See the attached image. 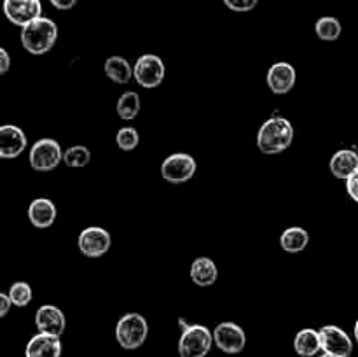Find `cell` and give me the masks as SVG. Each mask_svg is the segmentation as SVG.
<instances>
[{"instance_id":"obj_31","label":"cell","mask_w":358,"mask_h":357,"mask_svg":"<svg viewBox=\"0 0 358 357\" xmlns=\"http://www.w3.org/2000/svg\"><path fill=\"white\" fill-rule=\"evenodd\" d=\"M49 2H51L52 7H56V9L69 10V9H72L73 6H76L77 0H49Z\"/></svg>"},{"instance_id":"obj_19","label":"cell","mask_w":358,"mask_h":357,"mask_svg":"<svg viewBox=\"0 0 358 357\" xmlns=\"http://www.w3.org/2000/svg\"><path fill=\"white\" fill-rule=\"evenodd\" d=\"M294 350L301 357H315L322 350L320 331L313 328H304L294 338Z\"/></svg>"},{"instance_id":"obj_24","label":"cell","mask_w":358,"mask_h":357,"mask_svg":"<svg viewBox=\"0 0 358 357\" xmlns=\"http://www.w3.org/2000/svg\"><path fill=\"white\" fill-rule=\"evenodd\" d=\"M63 161L66 167L84 168L91 161V150L86 146H72L63 154Z\"/></svg>"},{"instance_id":"obj_17","label":"cell","mask_w":358,"mask_h":357,"mask_svg":"<svg viewBox=\"0 0 358 357\" xmlns=\"http://www.w3.org/2000/svg\"><path fill=\"white\" fill-rule=\"evenodd\" d=\"M191 280L199 287H208L213 286L219 279V270L217 265L213 262V259L201 255V258H196L191 265Z\"/></svg>"},{"instance_id":"obj_22","label":"cell","mask_w":358,"mask_h":357,"mask_svg":"<svg viewBox=\"0 0 358 357\" xmlns=\"http://www.w3.org/2000/svg\"><path fill=\"white\" fill-rule=\"evenodd\" d=\"M142 108L140 94L136 91H126L117 100V114L124 121H133Z\"/></svg>"},{"instance_id":"obj_18","label":"cell","mask_w":358,"mask_h":357,"mask_svg":"<svg viewBox=\"0 0 358 357\" xmlns=\"http://www.w3.org/2000/svg\"><path fill=\"white\" fill-rule=\"evenodd\" d=\"M332 175L336 178H346L352 174H355L358 170V154L352 149H341L331 158V163H329Z\"/></svg>"},{"instance_id":"obj_30","label":"cell","mask_w":358,"mask_h":357,"mask_svg":"<svg viewBox=\"0 0 358 357\" xmlns=\"http://www.w3.org/2000/svg\"><path fill=\"white\" fill-rule=\"evenodd\" d=\"M10 69V56L3 48H0V74H7Z\"/></svg>"},{"instance_id":"obj_21","label":"cell","mask_w":358,"mask_h":357,"mask_svg":"<svg viewBox=\"0 0 358 357\" xmlns=\"http://www.w3.org/2000/svg\"><path fill=\"white\" fill-rule=\"evenodd\" d=\"M105 76L115 84H126L133 77V66L122 56H110L105 59Z\"/></svg>"},{"instance_id":"obj_11","label":"cell","mask_w":358,"mask_h":357,"mask_svg":"<svg viewBox=\"0 0 358 357\" xmlns=\"http://www.w3.org/2000/svg\"><path fill=\"white\" fill-rule=\"evenodd\" d=\"M320 340H322V350L325 354H332V356H343L350 357L353 352V342L350 338L348 332L341 329L339 326H324L320 329Z\"/></svg>"},{"instance_id":"obj_27","label":"cell","mask_w":358,"mask_h":357,"mask_svg":"<svg viewBox=\"0 0 358 357\" xmlns=\"http://www.w3.org/2000/svg\"><path fill=\"white\" fill-rule=\"evenodd\" d=\"M227 7L234 13H248L259 4V0H224Z\"/></svg>"},{"instance_id":"obj_9","label":"cell","mask_w":358,"mask_h":357,"mask_svg":"<svg viewBox=\"0 0 358 357\" xmlns=\"http://www.w3.org/2000/svg\"><path fill=\"white\" fill-rule=\"evenodd\" d=\"M110 245V233L100 226L86 227L80 231L79 238H77V247H79L80 254H84L86 258H101L103 254H107Z\"/></svg>"},{"instance_id":"obj_29","label":"cell","mask_w":358,"mask_h":357,"mask_svg":"<svg viewBox=\"0 0 358 357\" xmlns=\"http://www.w3.org/2000/svg\"><path fill=\"white\" fill-rule=\"evenodd\" d=\"M10 307H13V300H10L9 294H0V317H6V315L9 314Z\"/></svg>"},{"instance_id":"obj_6","label":"cell","mask_w":358,"mask_h":357,"mask_svg":"<svg viewBox=\"0 0 358 357\" xmlns=\"http://www.w3.org/2000/svg\"><path fill=\"white\" fill-rule=\"evenodd\" d=\"M63 154L65 150H62V146L55 139H41L30 147L28 161L34 170L51 172L63 161Z\"/></svg>"},{"instance_id":"obj_1","label":"cell","mask_w":358,"mask_h":357,"mask_svg":"<svg viewBox=\"0 0 358 357\" xmlns=\"http://www.w3.org/2000/svg\"><path fill=\"white\" fill-rule=\"evenodd\" d=\"M292 122L282 115L266 119L257 133V147L262 154H280L290 147L294 140Z\"/></svg>"},{"instance_id":"obj_8","label":"cell","mask_w":358,"mask_h":357,"mask_svg":"<svg viewBox=\"0 0 358 357\" xmlns=\"http://www.w3.org/2000/svg\"><path fill=\"white\" fill-rule=\"evenodd\" d=\"M212 332L217 349L222 350L224 354H229V356L240 354L247 345V335H245L243 328L238 326L236 322H220Z\"/></svg>"},{"instance_id":"obj_33","label":"cell","mask_w":358,"mask_h":357,"mask_svg":"<svg viewBox=\"0 0 358 357\" xmlns=\"http://www.w3.org/2000/svg\"><path fill=\"white\" fill-rule=\"evenodd\" d=\"M320 357H343V356H332V354H322V356Z\"/></svg>"},{"instance_id":"obj_13","label":"cell","mask_w":358,"mask_h":357,"mask_svg":"<svg viewBox=\"0 0 358 357\" xmlns=\"http://www.w3.org/2000/svg\"><path fill=\"white\" fill-rule=\"evenodd\" d=\"M35 326H37L38 332L62 336L65 332L66 326L65 314L55 304H42L35 312Z\"/></svg>"},{"instance_id":"obj_26","label":"cell","mask_w":358,"mask_h":357,"mask_svg":"<svg viewBox=\"0 0 358 357\" xmlns=\"http://www.w3.org/2000/svg\"><path fill=\"white\" fill-rule=\"evenodd\" d=\"M115 142H117L119 149L128 153V150H133L138 147L140 135L138 132H136V128H133V126H124V128L119 130L117 135H115Z\"/></svg>"},{"instance_id":"obj_10","label":"cell","mask_w":358,"mask_h":357,"mask_svg":"<svg viewBox=\"0 0 358 357\" xmlns=\"http://www.w3.org/2000/svg\"><path fill=\"white\" fill-rule=\"evenodd\" d=\"M3 14L16 27H27L42 16L41 0H3Z\"/></svg>"},{"instance_id":"obj_15","label":"cell","mask_w":358,"mask_h":357,"mask_svg":"<svg viewBox=\"0 0 358 357\" xmlns=\"http://www.w3.org/2000/svg\"><path fill=\"white\" fill-rule=\"evenodd\" d=\"M62 340L59 336L37 332L28 340L24 346V357H62Z\"/></svg>"},{"instance_id":"obj_5","label":"cell","mask_w":358,"mask_h":357,"mask_svg":"<svg viewBox=\"0 0 358 357\" xmlns=\"http://www.w3.org/2000/svg\"><path fill=\"white\" fill-rule=\"evenodd\" d=\"M196 170H198V163L187 153L170 154L161 163V175L170 184H184V182H189L194 177Z\"/></svg>"},{"instance_id":"obj_25","label":"cell","mask_w":358,"mask_h":357,"mask_svg":"<svg viewBox=\"0 0 358 357\" xmlns=\"http://www.w3.org/2000/svg\"><path fill=\"white\" fill-rule=\"evenodd\" d=\"M13 300V304L17 308H23L27 304H30L31 298H34V293H31L30 284L27 282H14L13 286L9 287V293H7Z\"/></svg>"},{"instance_id":"obj_16","label":"cell","mask_w":358,"mask_h":357,"mask_svg":"<svg viewBox=\"0 0 358 357\" xmlns=\"http://www.w3.org/2000/svg\"><path fill=\"white\" fill-rule=\"evenodd\" d=\"M56 217H58V209L49 198H35L28 205V219L35 227L44 230V227L52 226Z\"/></svg>"},{"instance_id":"obj_3","label":"cell","mask_w":358,"mask_h":357,"mask_svg":"<svg viewBox=\"0 0 358 357\" xmlns=\"http://www.w3.org/2000/svg\"><path fill=\"white\" fill-rule=\"evenodd\" d=\"M182 335L178 338V356L180 357H206L212 350L213 332L206 326L187 324L184 318L178 321Z\"/></svg>"},{"instance_id":"obj_4","label":"cell","mask_w":358,"mask_h":357,"mask_svg":"<svg viewBox=\"0 0 358 357\" xmlns=\"http://www.w3.org/2000/svg\"><path fill=\"white\" fill-rule=\"evenodd\" d=\"M149 335V324L145 317L140 314H126L122 315L115 326V340L124 350H136L145 343Z\"/></svg>"},{"instance_id":"obj_12","label":"cell","mask_w":358,"mask_h":357,"mask_svg":"<svg viewBox=\"0 0 358 357\" xmlns=\"http://www.w3.org/2000/svg\"><path fill=\"white\" fill-rule=\"evenodd\" d=\"M297 74L290 63L287 62H276L269 66L268 74H266V83H268L269 90L275 94H285L296 86Z\"/></svg>"},{"instance_id":"obj_7","label":"cell","mask_w":358,"mask_h":357,"mask_svg":"<svg viewBox=\"0 0 358 357\" xmlns=\"http://www.w3.org/2000/svg\"><path fill=\"white\" fill-rule=\"evenodd\" d=\"M164 74L166 69L163 59L157 55H142L133 65V77L145 90L159 86L164 80Z\"/></svg>"},{"instance_id":"obj_14","label":"cell","mask_w":358,"mask_h":357,"mask_svg":"<svg viewBox=\"0 0 358 357\" xmlns=\"http://www.w3.org/2000/svg\"><path fill=\"white\" fill-rule=\"evenodd\" d=\"M27 149V135L14 125L0 126V158L13 160Z\"/></svg>"},{"instance_id":"obj_2","label":"cell","mask_w":358,"mask_h":357,"mask_svg":"<svg viewBox=\"0 0 358 357\" xmlns=\"http://www.w3.org/2000/svg\"><path fill=\"white\" fill-rule=\"evenodd\" d=\"M56 41H58V27L49 18L41 16L21 28V46L34 56L51 51Z\"/></svg>"},{"instance_id":"obj_32","label":"cell","mask_w":358,"mask_h":357,"mask_svg":"<svg viewBox=\"0 0 358 357\" xmlns=\"http://www.w3.org/2000/svg\"><path fill=\"white\" fill-rule=\"evenodd\" d=\"M353 335H355V340H357V343H358V321L355 322V328H353Z\"/></svg>"},{"instance_id":"obj_20","label":"cell","mask_w":358,"mask_h":357,"mask_svg":"<svg viewBox=\"0 0 358 357\" xmlns=\"http://www.w3.org/2000/svg\"><path fill=\"white\" fill-rule=\"evenodd\" d=\"M308 244H310V233L301 226L287 227L282 233V237H280V245L289 254L303 252L308 247Z\"/></svg>"},{"instance_id":"obj_28","label":"cell","mask_w":358,"mask_h":357,"mask_svg":"<svg viewBox=\"0 0 358 357\" xmlns=\"http://www.w3.org/2000/svg\"><path fill=\"white\" fill-rule=\"evenodd\" d=\"M346 191H348L350 198L358 203V170L346 178Z\"/></svg>"},{"instance_id":"obj_23","label":"cell","mask_w":358,"mask_h":357,"mask_svg":"<svg viewBox=\"0 0 358 357\" xmlns=\"http://www.w3.org/2000/svg\"><path fill=\"white\" fill-rule=\"evenodd\" d=\"M315 31H317V37L320 38V41H338L339 35H341L343 31L341 21L334 16H324L315 23Z\"/></svg>"}]
</instances>
